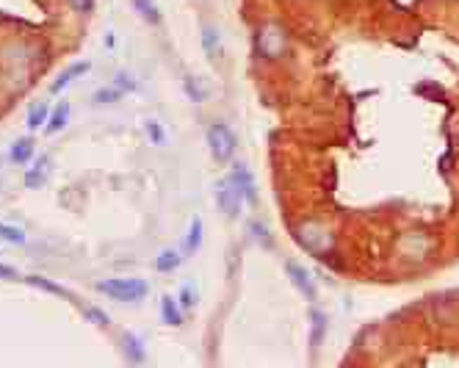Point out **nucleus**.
Returning a JSON list of instances; mask_svg holds the SVG:
<instances>
[{"label": "nucleus", "instance_id": "1", "mask_svg": "<svg viewBox=\"0 0 459 368\" xmlns=\"http://www.w3.org/2000/svg\"><path fill=\"white\" fill-rule=\"evenodd\" d=\"M97 291L116 302H139L150 294V285L139 277H111V280L97 283Z\"/></svg>", "mask_w": 459, "mask_h": 368}, {"label": "nucleus", "instance_id": "2", "mask_svg": "<svg viewBox=\"0 0 459 368\" xmlns=\"http://www.w3.org/2000/svg\"><path fill=\"white\" fill-rule=\"evenodd\" d=\"M208 147H211V156L219 164H230L232 161V156H235V136L230 133V128L225 122H214L208 128Z\"/></svg>", "mask_w": 459, "mask_h": 368}, {"label": "nucleus", "instance_id": "3", "mask_svg": "<svg viewBox=\"0 0 459 368\" xmlns=\"http://www.w3.org/2000/svg\"><path fill=\"white\" fill-rule=\"evenodd\" d=\"M254 44H257V53H260L263 58H271V61H274V58H279L282 50H285V33H282L279 25L266 22V25L257 28Z\"/></svg>", "mask_w": 459, "mask_h": 368}, {"label": "nucleus", "instance_id": "4", "mask_svg": "<svg viewBox=\"0 0 459 368\" xmlns=\"http://www.w3.org/2000/svg\"><path fill=\"white\" fill-rule=\"evenodd\" d=\"M216 202H219L222 213H227L230 219H238L241 216V205H243V194L227 178V181H219L216 183Z\"/></svg>", "mask_w": 459, "mask_h": 368}, {"label": "nucleus", "instance_id": "5", "mask_svg": "<svg viewBox=\"0 0 459 368\" xmlns=\"http://www.w3.org/2000/svg\"><path fill=\"white\" fill-rule=\"evenodd\" d=\"M299 241H302V246H307L310 252H324L327 244H329V235H327L318 224H302V227H299Z\"/></svg>", "mask_w": 459, "mask_h": 368}, {"label": "nucleus", "instance_id": "6", "mask_svg": "<svg viewBox=\"0 0 459 368\" xmlns=\"http://www.w3.org/2000/svg\"><path fill=\"white\" fill-rule=\"evenodd\" d=\"M89 72V61H78V64H69L67 69H61L58 72V78L50 83V94H61L67 86H72V81H78V78H83Z\"/></svg>", "mask_w": 459, "mask_h": 368}, {"label": "nucleus", "instance_id": "7", "mask_svg": "<svg viewBox=\"0 0 459 368\" xmlns=\"http://www.w3.org/2000/svg\"><path fill=\"white\" fill-rule=\"evenodd\" d=\"M202 50L208 56V61L219 64L222 61V33L216 25H205L202 28Z\"/></svg>", "mask_w": 459, "mask_h": 368}, {"label": "nucleus", "instance_id": "8", "mask_svg": "<svg viewBox=\"0 0 459 368\" xmlns=\"http://www.w3.org/2000/svg\"><path fill=\"white\" fill-rule=\"evenodd\" d=\"M47 178H50V158H36V164L25 172V178H22V183L25 188H42V185L47 183Z\"/></svg>", "mask_w": 459, "mask_h": 368}, {"label": "nucleus", "instance_id": "9", "mask_svg": "<svg viewBox=\"0 0 459 368\" xmlns=\"http://www.w3.org/2000/svg\"><path fill=\"white\" fill-rule=\"evenodd\" d=\"M285 271H288V277L293 280V285L307 296V299H313L315 296V288H313V280H310V274L299 266V263H293V260H288L285 263Z\"/></svg>", "mask_w": 459, "mask_h": 368}, {"label": "nucleus", "instance_id": "10", "mask_svg": "<svg viewBox=\"0 0 459 368\" xmlns=\"http://www.w3.org/2000/svg\"><path fill=\"white\" fill-rule=\"evenodd\" d=\"M230 181L241 188L243 199H249V202H254V199H257V194H254V183H252V175H249V169H246L243 164H235V167H232Z\"/></svg>", "mask_w": 459, "mask_h": 368}, {"label": "nucleus", "instance_id": "11", "mask_svg": "<svg viewBox=\"0 0 459 368\" xmlns=\"http://www.w3.org/2000/svg\"><path fill=\"white\" fill-rule=\"evenodd\" d=\"M67 122H69V103H58V106L50 111L47 122H44V133H47V136L61 133V131L67 128Z\"/></svg>", "mask_w": 459, "mask_h": 368}, {"label": "nucleus", "instance_id": "12", "mask_svg": "<svg viewBox=\"0 0 459 368\" xmlns=\"http://www.w3.org/2000/svg\"><path fill=\"white\" fill-rule=\"evenodd\" d=\"M31 158H33V139H17L8 147V161L11 164L25 167V164H31Z\"/></svg>", "mask_w": 459, "mask_h": 368}, {"label": "nucleus", "instance_id": "13", "mask_svg": "<svg viewBox=\"0 0 459 368\" xmlns=\"http://www.w3.org/2000/svg\"><path fill=\"white\" fill-rule=\"evenodd\" d=\"M161 319L169 327H180L183 324V308L177 305V299H172V296H164L161 299Z\"/></svg>", "mask_w": 459, "mask_h": 368}, {"label": "nucleus", "instance_id": "14", "mask_svg": "<svg viewBox=\"0 0 459 368\" xmlns=\"http://www.w3.org/2000/svg\"><path fill=\"white\" fill-rule=\"evenodd\" d=\"M133 8H136V14L144 22H150V25H158L161 22V8H158L155 0H133Z\"/></svg>", "mask_w": 459, "mask_h": 368}, {"label": "nucleus", "instance_id": "15", "mask_svg": "<svg viewBox=\"0 0 459 368\" xmlns=\"http://www.w3.org/2000/svg\"><path fill=\"white\" fill-rule=\"evenodd\" d=\"M180 263H183L180 252H175V249H166V252H161V255H158V260H155V269H158V271H164V274H169V271H175Z\"/></svg>", "mask_w": 459, "mask_h": 368}, {"label": "nucleus", "instance_id": "16", "mask_svg": "<svg viewBox=\"0 0 459 368\" xmlns=\"http://www.w3.org/2000/svg\"><path fill=\"white\" fill-rule=\"evenodd\" d=\"M122 344H125V355H128L133 363H141V360H144V344H141L136 335L125 333V335H122Z\"/></svg>", "mask_w": 459, "mask_h": 368}, {"label": "nucleus", "instance_id": "17", "mask_svg": "<svg viewBox=\"0 0 459 368\" xmlns=\"http://www.w3.org/2000/svg\"><path fill=\"white\" fill-rule=\"evenodd\" d=\"M47 117H50V108H47L44 103H36V106L28 111V128H31V131H39V128H44Z\"/></svg>", "mask_w": 459, "mask_h": 368}, {"label": "nucleus", "instance_id": "18", "mask_svg": "<svg viewBox=\"0 0 459 368\" xmlns=\"http://www.w3.org/2000/svg\"><path fill=\"white\" fill-rule=\"evenodd\" d=\"M200 246H202V221L194 219V221H191V230H189V235H186V255H194Z\"/></svg>", "mask_w": 459, "mask_h": 368}, {"label": "nucleus", "instance_id": "19", "mask_svg": "<svg viewBox=\"0 0 459 368\" xmlns=\"http://www.w3.org/2000/svg\"><path fill=\"white\" fill-rule=\"evenodd\" d=\"M122 94H125V92H122L119 86H114V89H97L92 100H94V106H114V103L122 100Z\"/></svg>", "mask_w": 459, "mask_h": 368}, {"label": "nucleus", "instance_id": "20", "mask_svg": "<svg viewBox=\"0 0 459 368\" xmlns=\"http://www.w3.org/2000/svg\"><path fill=\"white\" fill-rule=\"evenodd\" d=\"M25 283H28V285H36V288H42V291H47V294H55V296H67V291H64L61 285H55V283H50V280H44V277H39V274H31V277H25Z\"/></svg>", "mask_w": 459, "mask_h": 368}, {"label": "nucleus", "instance_id": "21", "mask_svg": "<svg viewBox=\"0 0 459 368\" xmlns=\"http://www.w3.org/2000/svg\"><path fill=\"white\" fill-rule=\"evenodd\" d=\"M0 241L22 246V244H25V233H22L19 227H14V224H0Z\"/></svg>", "mask_w": 459, "mask_h": 368}, {"label": "nucleus", "instance_id": "22", "mask_svg": "<svg viewBox=\"0 0 459 368\" xmlns=\"http://www.w3.org/2000/svg\"><path fill=\"white\" fill-rule=\"evenodd\" d=\"M177 305H180L183 310H194V308H197V291H194V285H183V288H180Z\"/></svg>", "mask_w": 459, "mask_h": 368}, {"label": "nucleus", "instance_id": "23", "mask_svg": "<svg viewBox=\"0 0 459 368\" xmlns=\"http://www.w3.org/2000/svg\"><path fill=\"white\" fill-rule=\"evenodd\" d=\"M249 235H252L257 244H263V246H271V241H268V233H266V227H263L260 221H249Z\"/></svg>", "mask_w": 459, "mask_h": 368}, {"label": "nucleus", "instance_id": "24", "mask_svg": "<svg viewBox=\"0 0 459 368\" xmlns=\"http://www.w3.org/2000/svg\"><path fill=\"white\" fill-rule=\"evenodd\" d=\"M310 316H313V335H310V344L318 346V341H321V335H324V321H327V319H324L321 313H315V310H313Z\"/></svg>", "mask_w": 459, "mask_h": 368}, {"label": "nucleus", "instance_id": "25", "mask_svg": "<svg viewBox=\"0 0 459 368\" xmlns=\"http://www.w3.org/2000/svg\"><path fill=\"white\" fill-rule=\"evenodd\" d=\"M114 81H116V86H119L122 92H133V89H136V81H133V75H130V72H116V78H114Z\"/></svg>", "mask_w": 459, "mask_h": 368}, {"label": "nucleus", "instance_id": "26", "mask_svg": "<svg viewBox=\"0 0 459 368\" xmlns=\"http://www.w3.org/2000/svg\"><path fill=\"white\" fill-rule=\"evenodd\" d=\"M86 316H89V319H92L94 324H100L103 330H105V327L111 324V319H108V316H105L103 310H97V308H86Z\"/></svg>", "mask_w": 459, "mask_h": 368}, {"label": "nucleus", "instance_id": "27", "mask_svg": "<svg viewBox=\"0 0 459 368\" xmlns=\"http://www.w3.org/2000/svg\"><path fill=\"white\" fill-rule=\"evenodd\" d=\"M67 3H69V8L75 14H89L94 8V0H67Z\"/></svg>", "mask_w": 459, "mask_h": 368}, {"label": "nucleus", "instance_id": "28", "mask_svg": "<svg viewBox=\"0 0 459 368\" xmlns=\"http://www.w3.org/2000/svg\"><path fill=\"white\" fill-rule=\"evenodd\" d=\"M147 131H150V136H153L155 144H164V133L158 131V122H147Z\"/></svg>", "mask_w": 459, "mask_h": 368}, {"label": "nucleus", "instance_id": "29", "mask_svg": "<svg viewBox=\"0 0 459 368\" xmlns=\"http://www.w3.org/2000/svg\"><path fill=\"white\" fill-rule=\"evenodd\" d=\"M17 277H19V271L14 266H3L0 263V280H17Z\"/></svg>", "mask_w": 459, "mask_h": 368}]
</instances>
